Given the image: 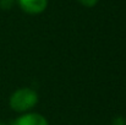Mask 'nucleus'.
Instances as JSON below:
<instances>
[{"label": "nucleus", "instance_id": "nucleus-2", "mask_svg": "<svg viewBox=\"0 0 126 125\" xmlns=\"http://www.w3.org/2000/svg\"><path fill=\"white\" fill-rule=\"evenodd\" d=\"M17 1L21 9L30 15L41 14L47 9L48 5V0H17Z\"/></svg>", "mask_w": 126, "mask_h": 125}, {"label": "nucleus", "instance_id": "nucleus-7", "mask_svg": "<svg viewBox=\"0 0 126 125\" xmlns=\"http://www.w3.org/2000/svg\"><path fill=\"white\" fill-rule=\"evenodd\" d=\"M0 125H6V124H4V123H0Z\"/></svg>", "mask_w": 126, "mask_h": 125}, {"label": "nucleus", "instance_id": "nucleus-3", "mask_svg": "<svg viewBox=\"0 0 126 125\" xmlns=\"http://www.w3.org/2000/svg\"><path fill=\"white\" fill-rule=\"evenodd\" d=\"M12 125H49V123L39 113H26L15 119Z\"/></svg>", "mask_w": 126, "mask_h": 125}, {"label": "nucleus", "instance_id": "nucleus-5", "mask_svg": "<svg viewBox=\"0 0 126 125\" xmlns=\"http://www.w3.org/2000/svg\"><path fill=\"white\" fill-rule=\"evenodd\" d=\"M111 125H126V119L124 117H116L115 119H113Z\"/></svg>", "mask_w": 126, "mask_h": 125}, {"label": "nucleus", "instance_id": "nucleus-1", "mask_svg": "<svg viewBox=\"0 0 126 125\" xmlns=\"http://www.w3.org/2000/svg\"><path fill=\"white\" fill-rule=\"evenodd\" d=\"M38 103V93L28 87L16 89L9 99V104L12 110L18 113H25L31 110Z\"/></svg>", "mask_w": 126, "mask_h": 125}, {"label": "nucleus", "instance_id": "nucleus-6", "mask_svg": "<svg viewBox=\"0 0 126 125\" xmlns=\"http://www.w3.org/2000/svg\"><path fill=\"white\" fill-rule=\"evenodd\" d=\"M83 6H87V7H92V6H94V5H97V2H98V0H79Z\"/></svg>", "mask_w": 126, "mask_h": 125}, {"label": "nucleus", "instance_id": "nucleus-4", "mask_svg": "<svg viewBox=\"0 0 126 125\" xmlns=\"http://www.w3.org/2000/svg\"><path fill=\"white\" fill-rule=\"evenodd\" d=\"M15 0H0V7L4 10H9L14 6Z\"/></svg>", "mask_w": 126, "mask_h": 125}]
</instances>
